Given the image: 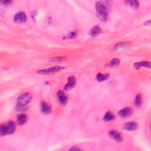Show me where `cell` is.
<instances>
[{"label": "cell", "instance_id": "cell-12", "mask_svg": "<svg viewBox=\"0 0 151 151\" xmlns=\"http://www.w3.org/2000/svg\"><path fill=\"white\" fill-rule=\"evenodd\" d=\"M102 32L101 28L99 26H95L93 27H92L90 30L89 31V34L92 37H95L97 36L99 34H100Z\"/></svg>", "mask_w": 151, "mask_h": 151}, {"label": "cell", "instance_id": "cell-8", "mask_svg": "<svg viewBox=\"0 0 151 151\" xmlns=\"http://www.w3.org/2000/svg\"><path fill=\"white\" fill-rule=\"evenodd\" d=\"M76 85V79L72 76H70L68 79V83L64 86V89L66 90H70L73 89Z\"/></svg>", "mask_w": 151, "mask_h": 151}, {"label": "cell", "instance_id": "cell-16", "mask_svg": "<svg viewBox=\"0 0 151 151\" xmlns=\"http://www.w3.org/2000/svg\"><path fill=\"white\" fill-rule=\"evenodd\" d=\"M114 118H115L114 114L112 112L109 111L106 112V114H105L103 117V120L106 122H109V121H113V119H114Z\"/></svg>", "mask_w": 151, "mask_h": 151}, {"label": "cell", "instance_id": "cell-11", "mask_svg": "<svg viewBox=\"0 0 151 151\" xmlns=\"http://www.w3.org/2000/svg\"><path fill=\"white\" fill-rule=\"evenodd\" d=\"M134 68L136 69H139L141 68H150V63L149 61H143L138 63H135L133 64Z\"/></svg>", "mask_w": 151, "mask_h": 151}, {"label": "cell", "instance_id": "cell-9", "mask_svg": "<svg viewBox=\"0 0 151 151\" xmlns=\"http://www.w3.org/2000/svg\"><path fill=\"white\" fill-rule=\"evenodd\" d=\"M57 97L60 103L63 105H65L68 103V97L65 94L63 91L60 90L57 93Z\"/></svg>", "mask_w": 151, "mask_h": 151}, {"label": "cell", "instance_id": "cell-14", "mask_svg": "<svg viewBox=\"0 0 151 151\" xmlns=\"http://www.w3.org/2000/svg\"><path fill=\"white\" fill-rule=\"evenodd\" d=\"M132 46L131 43L129 42H120L117 43L115 46L114 47V50H117L120 49H123V48H126Z\"/></svg>", "mask_w": 151, "mask_h": 151}, {"label": "cell", "instance_id": "cell-15", "mask_svg": "<svg viewBox=\"0 0 151 151\" xmlns=\"http://www.w3.org/2000/svg\"><path fill=\"white\" fill-rule=\"evenodd\" d=\"M28 119L27 116L25 114H20L17 117V122L20 125H23L25 124Z\"/></svg>", "mask_w": 151, "mask_h": 151}, {"label": "cell", "instance_id": "cell-3", "mask_svg": "<svg viewBox=\"0 0 151 151\" xmlns=\"http://www.w3.org/2000/svg\"><path fill=\"white\" fill-rule=\"evenodd\" d=\"M32 99V94L30 93L26 92L22 93L17 100V105L19 108H24Z\"/></svg>", "mask_w": 151, "mask_h": 151}, {"label": "cell", "instance_id": "cell-23", "mask_svg": "<svg viewBox=\"0 0 151 151\" xmlns=\"http://www.w3.org/2000/svg\"><path fill=\"white\" fill-rule=\"evenodd\" d=\"M12 3V1H2L0 2L2 5L5 6H8L9 5H10L11 3Z\"/></svg>", "mask_w": 151, "mask_h": 151}, {"label": "cell", "instance_id": "cell-24", "mask_svg": "<svg viewBox=\"0 0 151 151\" xmlns=\"http://www.w3.org/2000/svg\"><path fill=\"white\" fill-rule=\"evenodd\" d=\"M81 150L80 148L77 147H73L70 149V150Z\"/></svg>", "mask_w": 151, "mask_h": 151}, {"label": "cell", "instance_id": "cell-2", "mask_svg": "<svg viewBox=\"0 0 151 151\" xmlns=\"http://www.w3.org/2000/svg\"><path fill=\"white\" fill-rule=\"evenodd\" d=\"M15 123L14 122L10 121L6 123L2 124L0 126V133L1 135H11L13 133L15 130Z\"/></svg>", "mask_w": 151, "mask_h": 151}, {"label": "cell", "instance_id": "cell-4", "mask_svg": "<svg viewBox=\"0 0 151 151\" xmlns=\"http://www.w3.org/2000/svg\"><path fill=\"white\" fill-rule=\"evenodd\" d=\"M63 69H64V68H63V67L58 66L53 67V68H49L47 69H44L38 70L37 72V73L41 75H48V74H54V73L59 72L63 70Z\"/></svg>", "mask_w": 151, "mask_h": 151}, {"label": "cell", "instance_id": "cell-6", "mask_svg": "<svg viewBox=\"0 0 151 151\" xmlns=\"http://www.w3.org/2000/svg\"><path fill=\"white\" fill-rule=\"evenodd\" d=\"M14 21L18 24H24L27 21V15L24 12H20L14 16Z\"/></svg>", "mask_w": 151, "mask_h": 151}, {"label": "cell", "instance_id": "cell-19", "mask_svg": "<svg viewBox=\"0 0 151 151\" xmlns=\"http://www.w3.org/2000/svg\"><path fill=\"white\" fill-rule=\"evenodd\" d=\"M134 103H135V105L137 107L141 106L142 104V97L140 94H138L136 96Z\"/></svg>", "mask_w": 151, "mask_h": 151}, {"label": "cell", "instance_id": "cell-18", "mask_svg": "<svg viewBox=\"0 0 151 151\" xmlns=\"http://www.w3.org/2000/svg\"><path fill=\"white\" fill-rule=\"evenodd\" d=\"M125 3L130 6V7L134 8V9H137L139 7V3L138 1H134V0H131V1H126Z\"/></svg>", "mask_w": 151, "mask_h": 151}, {"label": "cell", "instance_id": "cell-17", "mask_svg": "<svg viewBox=\"0 0 151 151\" xmlns=\"http://www.w3.org/2000/svg\"><path fill=\"white\" fill-rule=\"evenodd\" d=\"M109 78V74H102V73H99L96 76V80L102 82L107 80Z\"/></svg>", "mask_w": 151, "mask_h": 151}, {"label": "cell", "instance_id": "cell-21", "mask_svg": "<svg viewBox=\"0 0 151 151\" xmlns=\"http://www.w3.org/2000/svg\"><path fill=\"white\" fill-rule=\"evenodd\" d=\"M120 63L121 61L119 59H114L110 61L108 66L109 67H116L117 66H118L120 64Z\"/></svg>", "mask_w": 151, "mask_h": 151}, {"label": "cell", "instance_id": "cell-13", "mask_svg": "<svg viewBox=\"0 0 151 151\" xmlns=\"http://www.w3.org/2000/svg\"><path fill=\"white\" fill-rule=\"evenodd\" d=\"M40 109L41 112L44 114H48L52 111L51 106H50V105L48 103H46L44 101L41 102L40 105Z\"/></svg>", "mask_w": 151, "mask_h": 151}, {"label": "cell", "instance_id": "cell-1", "mask_svg": "<svg viewBox=\"0 0 151 151\" xmlns=\"http://www.w3.org/2000/svg\"><path fill=\"white\" fill-rule=\"evenodd\" d=\"M95 8L98 18L103 22L107 21L110 8L109 3L108 1H98L96 3Z\"/></svg>", "mask_w": 151, "mask_h": 151}, {"label": "cell", "instance_id": "cell-7", "mask_svg": "<svg viewBox=\"0 0 151 151\" xmlns=\"http://www.w3.org/2000/svg\"><path fill=\"white\" fill-rule=\"evenodd\" d=\"M123 129L128 131L135 130L138 128V124L135 121H130L126 122L122 126Z\"/></svg>", "mask_w": 151, "mask_h": 151}, {"label": "cell", "instance_id": "cell-22", "mask_svg": "<svg viewBox=\"0 0 151 151\" xmlns=\"http://www.w3.org/2000/svg\"><path fill=\"white\" fill-rule=\"evenodd\" d=\"M77 32L76 31H73L71 32H69V34L64 37V39H72L76 37Z\"/></svg>", "mask_w": 151, "mask_h": 151}, {"label": "cell", "instance_id": "cell-20", "mask_svg": "<svg viewBox=\"0 0 151 151\" xmlns=\"http://www.w3.org/2000/svg\"><path fill=\"white\" fill-rule=\"evenodd\" d=\"M67 60V59L64 57L63 56H57V57H54L52 58L50 60V62L52 63H57V62H62Z\"/></svg>", "mask_w": 151, "mask_h": 151}, {"label": "cell", "instance_id": "cell-25", "mask_svg": "<svg viewBox=\"0 0 151 151\" xmlns=\"http://www.w3.org/2000/svg\"><path fill=\"white\" fill-rule=\"evenodd\" d=\"M144 24H145V25H146V26H150V20L147 21L146 22H145V23H144Z\"/></svg>", "mask_w": 151, "mask_h": 151}, {"label": "cell", "instance_id": "cell-5", "mask_svg": "<svg viewBox=\"0 0 151 151\" xmlns=\"http://www.w3.org/2000/svg\"><path fill=\"white\" fill-rule=\"evenodd\" d=\"M109 136L114 141L121 142L123 141V138L121 133L116 130H111L108 133Z\"/></svg>", "mask_w": 151, "mask_h": 151}, {"label": "cell", "instance_id": "cell-10", "mask_svg": "<svg viewBox=\"0 0 151 151\" xmlns=\"http://www.w3.org/2000/svg\"><path fill=\"white\" fill-rule=\"evenodd\" d=\"M133 113V110L130 108H125L121 110L119 112V115L123 118L129 117Z\"/></svg>", "mask_w": 151, "mask_h": 151}]
</instances>
